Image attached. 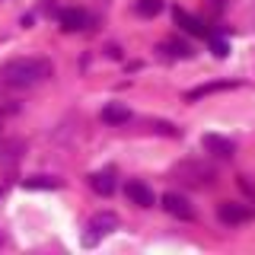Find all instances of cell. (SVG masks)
<instances>
[{"label":"cell","instance_id":"cell-6","mask_svg":"<svg viewBox=\"0 0 255 255\" xmlns=\"http://www.w3.org/2000/svg\"><path fill=\"white\" fill-rule=\"evenodd\" d=\"M163 207L172 214V217L179 220H195V207L185 195H179V191H169V195H163Z\"/></svg>","mask_w":255,"mask_h":255},{"label":"cell","instance_id":"cell-13","mask_svg":"<svg viewBox=\"0 0 255 255\" xmlns=\"http://www.w3.org/2000/svg\"><path fill=\"white\" fill-rule=\"evenodd\" d=\"M159 51H163L166 58H182V61H188L191 54H195V51H191V45H188V42H179V38L163 42V45H159Z\"/></svg>","mask_w":255,"mask_h":255},{"label":"cell","instance_id":"cell-17","mask_svg":"<svg viewBox=\"0 0 255 255\" xmlns=\"http://www.w3.org/2000/svg\"><path fill=\"white\" fill-rule=\"evenodd\" d=\"M211 51L217 54V58H227V54H230V45L223 42L220 35H211Z\"/></svg>","mask_w":255,"mask_h":255},{"label":"cell","instance_id":"cell-15","mask_svg":"<svg viewBox=\"0 0 255 255\" xmlns=\"http://www.w3.org/2000/svg\"><path fill=\"white\" fill-rule=\"evenodd\" d=\"M26 188H61V179H48V175H32L22 182Z\"/></svg>","mask_w":255,"mask_h":255},{"label":"cell","instance_id":"cell-14","mask_svg":"<svg viewBox=\"0 0 255 255\" xmlns=\"http://www.w3.org/2000/svg\"><path fill=\"white\" fill-rule=\"evenodd\" d=\"M134 10H137V16H156L163 13V0H137Z\"/></svg>","mask_w":255,"mask_h":255},{"label":"cell","instance_id":"cell-2","mask_svg":"<svg viewBox=\"0 0 255 255\" xmlns=\"http://www.w3.org/2000/svg\"><path fill=\"white\" fill-rule=\"evenodd\" d=\"M169 175L182 188H211L214 182H217V169L201 163V159H182L179 166H172Z\"/></svg>","mask_w":255,"mask_h":255},{"label":"cell","instance_id":"cell-18","mask_svg":"<svg viewBox=\"0 0 255 255\" xmlns=\"http://www.w3.org/2000/svg\"><path fill=\"white\" fill-rule=\"evenodd\" d=\"M239 188H243L246 195H252V198H255V182L249 179V175H239Z\"/></svg>","mask_w":255,"mask_h":255},{"label":"cell","instance_id":"cell-19","mask_svg":"<svg viewBox=\"0 0 255 255\" xmlns=\"http://www.w3.org/2000/svg\"><path fill=\"white\" fill-rule=\"evenodd\" d=\"M0 131H3V122H0Z\"/></svg>","mask_w":255,"mask_h":255},{"label":"cell","instance_id":"cell-5","mask_svg":"<svg viewBox=\"0 0 255 255\" xmlns=\"http://www.w3.org/2000/svg\"><path fill=\"white\" fill-rule=\"evenodd\" d=\"M217 217H220V223H227V227H236V223L249 220L252 211L246 204H236V201H220L217 204Z\"/></svg>","mask_w":255,"mask_h":255},{"label":"cell","instance_id":"cell-12","mask_svg":"<svg viewBox=\"0 0 255 255\" xmlns=\"http://www.w3.org/2000/svg\"><path fill=\"white\" fill-rule=\"evenodd\" d=\"M90 188L96 191V195L109 198L112 191H115V175H112V172H93L90 175Z\"/></svg>","mask_w":255,"mask_h":255},{"label":"cell","instance_id":"cell-9","mask_svg":"<svg viewBox=\"0 0 255 255\" xmlns=\"http://www.w3.org/2000/svg\"><path fill=\"white\" fill-rule=\"evenodd\" d=\"M115 227H118V217H115V214H109V211H106V214H96V217L90 220V230H93V233L86 236V243L93 246V243H96V236H102V233H112Z\"/></svg>","mask_w":255,"mask_h":255},{"label":"cell","instance_id":"cell-16","mask_svg":"<svg viewBox=\"0 0 255 255\" xmlns=\"http://www.w3.org/2000/svg\"><path fill=\"white\" fill-rule=\"evenodd\" d=\"M19 150H22V143H0V159H3V163H13L16 156H19Z\"/></svg>","mask_w":255,"mask_h":255},{"label":"cell","instance_id":"cell-11","mask_svg":"<svg viewBox=\"0 0 255 255\" xmlns=\"http://www.w3.org/2000/svg\"><path fill=\"white\" fill-rule=\"evenodd\" d=\"M99 118L106 125H128V122H131V112H128L122 102H109V106L99 112Z\"/></svg>","mask_w":255,"mask_h":255},{"label":"cell","instance_id":"cell-1","mask_svg":"<svg viewBox=\"0 0 255 255\" xmlns=\"http://www.w3.org/2000/svg\"><path fill=\"white\" fill-rule=\"evenodd\" d=\"M54 74L51 61L48 58H13L6 64H0V83L6 86H16V90H29V86H38L45 83L48 77Z\"/></svg>","mask_w":255,"mask_h":255},{"label":"cell","instance_id":"cell-8","mask_svg":"<svg viewBox=\"0 0 255 255\" xmlns=\"http://www.w3.org/2000/svg\"><path fill=\"white\" fill-rule=\"evenodd\" d=\"M125 195L131 198V201L137 204V207H153V204H156L153 188H150V185H143L140 179H131V182H128V185H125Z\"/></svg>","mask_w":255,"mask_h":255},{"label":"cell","instance_id":"cell-7","mask_svg":"<svg viewBox=\"0 0 255 255\" xmlns=\"http://www.w3.org/2000/svg\"><path fill=\"white\" fill-rule=\"evenodd\" d=\"M58 22L64 32H83L90 26V16L83 10H77V6H64V10H58Z\"/></svg>","mask_w":255,"mask_h":255},{"label":"cell","instance_id":"cell-4","mask_svg":"<svg viewBox=\"0 0 255 255\" xmlns=\"http://www.w3.org/2000/svg\"><path fill=\"white\" fill-rule=\"evenodd\" d=\"M201 147H204V153H211L217 159H233V153H236V143L230 137H220V134H204Z\"/></svg>","mask_w":255,"mask_h":255},{"label":"cell","instance_id":"cell-3","mask_svg":"<svg viewBox=\"0 0 255 255\" xmlns=\"http://www.w3.org/2000/svg\"><path fill=\"white\" fill-rule=\"evenodd\" d=\"M172 19H175V26H179L182 32H188V35H198V38H207V35H211V29L204 26V19L191 16L188 10H182V6H175V10H172Z\"/></svg>","mask_w":255,"mask_h":255},{"label":"cell","instance_id":"cell-10","mask_svg":"<svg viewBox=\"0 0 255 255\" xmlns=\"http://www.w3.org/2000/svg\"><path fill=\"white\" fill-rule=\"evenodd\" d=\"M236 80H217V83H204V86H198V90H188L185 93V99L188 102H195V99H204V96H211V93H223V90H236Z\"/></svg>","mask_w":255,"mask_h":255}]
</instances>
